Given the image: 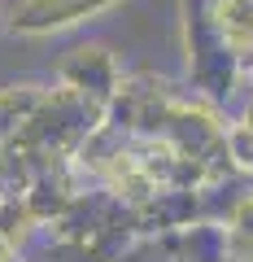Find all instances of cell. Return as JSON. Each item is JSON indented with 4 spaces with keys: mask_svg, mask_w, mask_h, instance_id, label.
I'll return each mask as SVG.
<instances>
[{
    "mask_svg": "<svg viewBox=\"0 0 253 262\" xmlns=\"http://www.w3.org/2000/svg\"><path fill=\"white\" fill-rule=\"evenodd\" d=\"M210 18H214L218 35H223V44L232 53L253 48V0H214Z\"/></svg>",
    "mask_w": 253,
    "mask_h": 262,
    "instance_id": "obj_2",
    "label": "cell"
},
{
    "mask_svg": "<svg viewBox=\"0 0 253 262\" xmlns=\"http://www.w3.org/2000/svg\"><path fill=\"white\" fill-rule=\"evenodd\" d=\"M118 0H22V9L13 13V27L22 31H48V27H66V22L105 13Z\"/></svg>",
    "mask_w": 253,
    "mask_h": 262,
    "instance_id": "obj_1",
    "label": "cell"
}]
</instances>
